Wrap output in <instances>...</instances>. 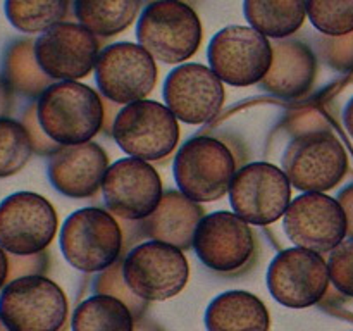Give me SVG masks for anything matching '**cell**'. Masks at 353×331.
Wrapping results in <instances>:
<instances>
[{
	"instance_id": "7",
	"label": "cell",
	"mask_w": 353,
	"mask_h": 331,
	"mask_svg": "<svg viewBox=\"0 0 353 331\" xmlns=\"http://www.w3.org/2000/svg\"><path fill=\"white\" fill-rule=\"evenodd\" d=\"M116 143L130 157L161 161L179 141V124L168 106L155 100H138L117 112L112 123Z\"/></svg>"
},
{
	"instance_id": "4",
	"label": "cell",
	"mask_w": 353,
	"mask_h": 331,
	"mask_svg": "<svg viewBox=\"0 0 353 331\" xmlns=\"http://www.w3.org/2000/svg\"><path fill=\"white\" fill-rule=\"evenodd\" d=\"M68 314V297L47 276L12 279L0 292V319L10 331H61Z\"/></svg>"
},
{
	"instance_id": "9",
	"label": "cell",
	"mask_w": 353,
	"mask_h": 331,
	"mask_svg": "<svg viewBox=\"0 0 353 331\" xmlns=\"http://www.w3.org/2000/svg\"><path fill=\"white\" fill-rule=\"evenodd\" d=\"M207 59L223 83L250 86L271 69L272 43L252 26H226L210 40Z\"/></svg>"
},
{
	"instance_id": "5",
	"label": "cell",
	"mask_w": 353,
	"mask_h": 331,
	"mask_svg": "<svg viewBox=\"0 0 353 331\" xmlns=\"http://www.w3.org/2000/svg\"><path fill=\"white\" fill-rule=\"evenodd\" d=\"M234 174L236 161L233 152L217 138H190L176 154V185L196 203L216 202L226 195Z\"/></svg>"
},
{
	"instance_id": "19",
	"label": "cell",
	"mask_w": 353,
	"mask_h": 331,
	"mask_svg": "<svg viewBox=\"0 0 353 331\" xmlns=\"http://www.w3.org/2000/svg\"><path fill=\"white\" fill-rule=\"evenodd\" d=\"M109 169L105 150L95 141L65 145L50 155L48 179L59 193L71 199H88L102 188Z\"/></svg>"
},
{
	"instance_id": "10",
	"label": "cell",
	"mask_w": 353,
	"mask_h": 331,
	"mask_svg": "<svg viewBox=\"0 0 353 331\" xmlns=\"http://www.w3.org/2000/svg\"><path fill=\"white\" fill-rule=\"evenodd\" d=\"M228 193L233 212L255 226L278 221L292 203L288 176L269 162H252L238 169Z\"/></svg>"
},
{
	"instance_id": "8",
	"label": "cell",
	"mask_w": 353,
	"mask_h": 331,
	"mask_svg": "<svg viewBox=\"0 0 353 331\" xmlns=\"http://www.w3.org/2000/svg\"><path fill=\"white\" fill-rule=\"evenodd\" d=\"M123 274L134 295L145 302H161L185 290L190 265L183 250L150 240L131 248L124 257Z\"/></svg>"
},
{
	"instance_id": "17",
	"label": "cell",
	"mask_w": 353,
	"mask_h": 331,
	"mask_svg": "<svg viewBox=\"0 0 353 331\" xmlns=\"http://www.w3.org/2000/svg\"><path fill=\"white\" fill-rule=\"evenodd\" d=\"M165 106L186 124H207L224 103V86L210 68L196 62L179 64L164 79Z\"/></svg>"
},
{
	"instance_id": "32",
	"label": "cell",
	"mask_w": 353,
	"mask_h": 331,
	"mask_svg": "<svg viewBox=\"0 0 353 331\" xmlns=\"http://www.w3.org/2000/svg\"><path fill=\"white\" fill-rule=\"evenodd\" d=\"M316 50L326 64L338 71H347L353 68V33L345 37L321 34L316 40Z\"/></svg>"
},
{
	"instance_id": "24",
	"label": "cell",
	"mask_w": 353,
	"mask_h": 331,
	"mask_svg": "<svg viewBox=\"0 0 353 331\" xmlns=\"http://www.w3.org/2000/svg\"><path fill=\"white\" fill-rule=\"evenodd\" d=\"M74 16L95 37L123 33L140 12L141 0H72Z\"/></svg>"
},
{
	"instance_id": "26",
	"label": "cell",
	"mask_w": 353,
	"mask_h": 331,
	"mask_svg": "<svg viewBox=\"0 0 353 331\" xmlns=\"http://www.w3.org/2000/svg\"><path fill=\"white\" fill-rule=\"evenodd\" d=\"M134 314L130 307L110 295L90 297L76 307L71 319L72 331H133Z\"/></svg>"
},
{
	"instance_id": "22",
	"label": "cell",
	"mask_w": 353,
	"mask_h": 331,
	"mask_svg": "<svg viewBox=\"0 0 353 331\" xmlns=\"http://www.w3.org/2000/svg\"><path fill=\"white\" fill-rule=\"evenodd\" d=\"M207 331H269L265 303L254 293L231 290L217 295L205 310Z\"/></svg>"
},
{
	"instance_id": "39",
	"label": "cell",
	"mask_w": 353,
	"mask_h": 331,
	"mask_svg": "<svg viewBox=\"0 0 353 331\" xmlns=\"http://www.w3.org/2000/svg\"><path fill=\"white\" fill-rule=\"evenodd\" d=\"M133 331H162V330L157 326V324L152 323V321L140 319L138 323H134V330Z\"/></svg>"
},
{
	"instance_id": "20",
	"label": "cell",
	"mask_w": 353,
	"mask_h": 331,
	"mask_svg": "<svg viewBox=\"0 0 353 331\" xmlns=\"http://www.w3.org/2000/svg\"><path fill=\"white\" fill-rule=\"evenodd\" d=\"M272 43V64L261 81L262 90L279 99L309 93L317 76V55L302 40L283 38Z\"/></svg>"
},
{
	"instance_id": "2",
	"label": "cell",
	"mask_w": 353,
	"mask_h": 331,
	"mask_svg": "<svg viewBox=\"0 0 353 331\" xmlns=\"http://www.w3.org/2000/svg\"><path fill=\"white\" fill-rule=\"evenodd\" d=\"M137 40L155 61L181 64L199 50L202 23L181 0H155L140 14Z\"/></svg>"
},
{
	"instance_id": "33",
	"label": "cell",
	"mask_w": 353,
	"mask_h": 331,
	"mask_svg": "<svg viewBox=\"0 0 353 331\" xmlns=\"http://www.w3.org/2000/svg\"><path fill=\"white\" fill-rule=\"evenodd\" d=\"M21 123L26 128L28 134H30L31 145H33V152L38 155H52L61 148V145L55 143L54 140L47 137V133L43 131V128L40 126V121H38V112H37V103L30 106L23 114V119Z\"/></svg>"
},
{
	"instance_id": "30",
	"label": "cell",
	"mask_w": 353,
	"mask_h": 331,
	"mask_svg": "<svg viewBox=\"0 0 353 331\" xmlns=\"http://www.w3.org/2000/svg\"><path fill=\"white\" fill-rule=\"evenodd\" d=\"M123 259L112 264L110 268H107L105 271L100 272V276H97L95 279V292L102 293V295H110L114 299L121 300L123 303H126L130 307L131 312L134 314V317H140L141 312L147 307V302L141 300L140 297L134 295L130 288H128L126 281H124L123 274Z\"/></svg>"
},
{
	"instance_id": "11",
	"label": "cell",
	"mask_w": 353,
	"mask_h": 331,
	"mask_svg": "<svg viewBox=\"0 0 353 331\" xmlns=\"http://www.w3.org/2000/svg\"><path fill=\"white\" fill-rule=\"evenodd\" d=\"M95 83L107 100L128 106L150 95L157 83V64L141 45L117 41L99 54Z\"/></svg>"
},
{
	"instance_id": "35",
	"label": "cell",
	"mask_w": 353,
	"mask_h": 331,
	"mask_svg": "<svg viewBox=\"0 0 353 331\" xmlns=\"http://www.w3.org/2000/svg\"><path fill=\"white\" fill-rule=\"evenodd\" d=\"M336 200L340 202L345 217H347V237L353 238V185L341 190Z\"/></svg>"
},
{
	"instance_id": "12",
	"label": "cell",
	"mask_w": 353,
	"mask_h": 331,
	"mask_svg": "<svg viewBox=\"0 0 353 331\" xmlns=\"http://www.w3.org/2000/svg\"><path fill=\"white\" fill-rule=\"evenodd\" d=\"M265 281L272 299L290 309L319 303L331 283L327 261L317 252L300 247L279 252L269 264Z\"/></svg>"
},
{
	"instance_id": "14",
	"label": "cell",
	"mask_w": 353,
	"mask_h": 331,
	"mask_svg": "<svg viewBox=\"0 0 353 331\" xmlns=\"http://www.w3.org/2000/svg\"><path fill=\"white\" fill-rule=\"evenodd\" d=\"M283 228L295 247L327 254L347 238V217L340 202L326 193L305 192L292 200Z\"/></svg>"
},
{
	"instance_id": "23",
	"label": "cell",
	"mask_w": 353,
	"mask_h": 331,
	"mask_svg": "<svg viewBox=\"0 0 353 331\" xmlns=\"http://www.w3.org/2000/svg\"><path fill=\"white\" fill-rule=\"evenodd\" d=\"M243 16L264 37L283 40L303 26L307 0H243Z\"/></svg>"
},
{
	"instance_id": "21",
	"label": "cell",
	"mask_w": 353,
	"mask_h": 331,
	"mask_svg": "<svg viewBox=\"0 0 353 331\" xmlns=\"http://www.w3.org/2000/svg\"><path fill=\"white\" fill-rule=\"evenodd\" d=\"M202 217L203 209L200 203L178 190H168L154 214L140 221V230L150 240L188 250L193 247L196 226Z\"/></svg>"
},
{
	"instance_id": "40",
	"label": "cell",
	"mask_w": 353,
	"mask_h": 331,
	"mask_svg": "<svg viewBox=\"0 0 353 331\" xmlns=\"http://www.w3.org/2000/svg\"><path fill=\"white\" fill-rule=\"evenodd\" d=\"M0 331H10V330H9V328H7V326H6V323H3V321H2V319H0Z\"/></svg>"
},
{
	"instance_id": "38",
	"label": "cell",
	"mask_w": 353,
	"mask_h": 331,
	"mask_svg": "<svg viewBox=\"0 0 353 331\" xmlns=\"http://www.w3.org/2000/svg\"><path fill=\"white\" fill-rule=\"evenodd\" d=\"M343 124H345V128H347L348 134H350L352 140H353V97L348 100V103L345 106V109H343Z\"/></svg>"
},
{
	"instance_id": "16",
	"label": "cell",
	"mask_w": 353,
	"mask_h": 331,
	"mask_svg": "<svg viewBox=\"0 0 353 331\" xmlns=\"http://www.w3.org/2000/svg\"><path fill=\"white\" fill-rule=\"evenodd\" d=\"M99 38L79 23L54 24L34 40V55L47 76L59 81H78L95 69Z\"/></svg>"
},
{
	"instance_id": "27",
	"label": "cell",
	"mask_w": 353,
	"mask_h": 331,
	"mask_svg": "<svg viewBox=\"0 0 353 331\" xmlns=\"http://www.w3.org/2000/svg\"><path fill=\"white\" fill-rule=\"evenodd\" d=\"M3 10L16 30L30 34L43 33L64 21L69 0H6Z\"/></svg>"
},
{
	"instance_id": "34",
	"label": "cell",
	"mask_w": 353,
	"mask_h": 331,
	"mask_svg": "<svg viewBox=\"0 0 353 331\" xmlns=\"http://www.w3.org/2000/svg\"><path fill=\"white\" fill-rule=\"evenodd\" d=\"M48 268V255L47 252H38V254L30 255H14L9 254V278L7 283L12 279L24 278V276H37L45 274Z\"/></svg>"
},
{
	"instance_id": "36",
	"label": "cell",
	"mask_w": 353,
	"mask_h": 331,
	"mask_svg": "<svg viewBox=\"0 0 353 331\" xmlns=\"http://www.w3.org/2000/svg\"><path fill=\"white\" fill-rule=\"evenodd\" d=\"M12 88L9 86V83L6 81L3 76H0V119L7 117L12 110L14 99H12Z\"/></svg>"
},
{
	"instance_id": "1",
	"label": "cell",
	"mask_w": 353,
	"mask_h": 331,
	"mask_svg": "<svg viewBox=\"0 0 353 331\" xmlns=\"http://www.w3.org/2000/svg\"><path fill=\"white\" fill-rule=\"evenodd\" d=\"M37 112L47 137L61 147L92 141L103 124L102 99L95 90L78 81L48 86L38 99Z\"/></svg>"
},
{
	"instance_id": "18",
	"label": "cell",
	"mask_w": 353,
	"mask_h": 331,
	"mask_svg": "<svg viewBox=\"0 0 353 331\" xmlns=\"http://www.w3.org/2000/svg\"><path fill=\"white\" fill-rule=\"evenodd\" d=\"M196 257L216 272H234L243 268L255 250V238L247 221L230 210L207 214L195 231Z\"/></svg>"
},
{
	"instance_id": "25",
	"label": "cell",
	"mask_w": 353,
	"mask_h": 331,
	"mask_svg": "<svg viewBox=\"0 0 353 331\" xmlns=\"http://www.w3.org/2000/svg\"><path fill=\"white\" fill-rule=\"evenodd\" d=\"M3 78L14 93L26 99H40L41 93L54 85V79L43 72L34 55V40L23 38L9 45L3 55Z\"/></svg>"
},
{
	"instance_id": "31",
	"label": "cell",
	"mask_w": 353,
	"mask_h": 331,
	"mask_svg": "<svg viewBox=\"0 0 353 331\" xmlns=\"http://www.w3.org/2000/svg\"><path fill=\"white\" fill-rule=\"evenodd\" d=\"M330 281L343 295L353 299V238H345L334 250L330 252Z\"/></svg>"
},
{
	"instance_id": "37",
	"label": "cell",
	"mask_w": 353,
	"mask_h": 331,
	"mask_svg": "<svg viewBox=\"0 0 353 331\" xmlns=\"http://www.w3.org/2000/svg\"><path fill=\"white\" fill-rule=\"evenodd\" d=\"M9 278V254L0 247V290L7 285Z\"/></svg>"
},
{
	"instance_id": "15",
	"label": "cell",
	"mask_w": 353,
	"mask_h": 331,
	"mask_svg": "<svg viewBox=\"0 0 353 331\" xmlns=\"http://www.w3.org/2000/svg\"><path fill=\"white\" fill-rule=\"evenodd\" d=\"M102 193L109 212L126 221L147 219L164 195L161 176L154 166L137 157L119 159L109 166Z\"/></svg>"
},
{
	"instance_id": "13",
	"label": "cell",
	"mask_w": 353,
	"mask_h": 331,
	"mask_svg": "<svg viewBox=\"0 0 353 331\" xmlns=\"http://www.w3.org/2000/svg\"><path fill=\"white\" fill-rule=\"evenodd\" d=\"M57 226L54 205L38 193L17 192L0 202V247L7 254L45 252L57 233Z\"/></svg>"
},
{
	"instance_id": "6",
	"label": "cell",
	"mask_w": 353,
	"mask_h": 331,
	"mask_svg": "<svg viewBox=\"0 0 353 331\" xmlns=\"http://www.w3.org/2000/svg\"><path fill=\"white\" fill-rule=\"evenodd\" d=\"M281 166L296 190L324 193L345 178L348 155L331 131L317 130L296 134L283 154Z\"/></svg>"
},
{
	"instance_id": "3",
	"label": "cell",
	"mask_w": 353,
	"mask_h": 331,
	"mask_svg": "<svg viewBox=\"0 0 353 331\" xmlns=\"http://www.w3.org/2000/svg\"><path fill=\"white\" fill-rule=\"evenodd\" d=\"M59 243L72 268L83 272H102L121 259L123 230L109 210L85 207L64 221Z\"/></svg>"
},
{
	"instance_id": "29",
	"label": "cell",
	"mask_w": 353,
	"mask_h": 331,
	"mask_svg": "<svg viewBox=\"0 0 353 331\" xmlns=\"http://www.w3.org/2000/svg\"><path fill=\"white\" fill-rule=\"evenodd\" d=\"M307 17L326 37L353 33V0H307Z\"/></svg>"
},
{
	"instance_id": "28",
	"label": "cell",
	"mask_w": 353,
	"mask_h": 331,
	"mask_svg": "<svg viewBox=\"0 0 353 331\" xmlns=\"http://www.w3.org/2000/svg\"><path fill=\"white\" fill-rule=\"evenodd\" d=\"M30 134L19 121L0 119V179L17 174L33 155Z\"/></svg>"
}]
</instances>
